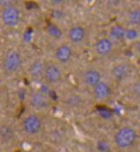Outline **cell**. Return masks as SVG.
I'll return each mask as SVG.
<instances>
[{"mask_svg": "<svg viewBox=\"0 0 140 152\" xmlns=\"http://www.w3.org/2000/svg\"><path fill=\"white\" fill-rule=\"evenodd\" d=\"M136 132L130 127H123L117 132L115 135V143L118 147L126 149L135 142Z\"/></svg>", "mask_w": 140, "mask_h": 152, "instance_id": "6da1fadb", "label": "cell"}, {"mask_svg": "<svg viewBox=\"0 0 140 152\" xmlns=\"http://www.w3.org/2000/svg\"><path fill=\"white\" fill-rule=\"evenodd\" d=\"M21 63H22V60H21V55L15 50H9L4 56L3 65H4V69L6 72L13 74L20 69Z\"/></svg>", "mask_w": 140, "mask_h": 152, "instance_id": "7a4b0ae2", "label": "cell"}, {"mask_svg": "<svg viewBox=\"0 0 140 152\" xmlns=\"http://www.w3.org/2000/svg\"><path fill=\"white\" fill-rule=\"evenodd\" d=\"M2 20L5 25L9 27H14L20 21V11L15 6H8L4 8L2 12Z\"/></svg>", "mask_w": 140, "mask_h": 152, "instance_id": "3957f363", "label": "cell"}, {"mask_svg": "<svg viewBox=\"0 0 140 152\" xmlns=\"http://www.w3.org/2000/svg\"><path fill=\"white\" fill-rule=\"evenodd\" d=\"M23 129L28 134L34 135L40 131L42 123L39 117L34 115H28L23 121Z\"/></svg>", "mask_w": 140, "mask_h": 152, "instance_id": "277c9868", "label": "cell"}, {"mask_svg": "<svg viewBox=\"0 0 140 152\" xmlns=\"http://www.w3.org/2000/svg\"><path fill=\"white\" fill-rule=\"evenodd\" d=\"M44 74L46 80L50 83H56L60 80L62 77V71L60 68L54 64L48 65L44 70Z\"/></svg>", "mask_w": 140, "mask_h": 152, "instance_id": "5b68a950", "label": "cell"}, {"mask_svg": "<svg viewBox=\"0 0 140 152\" xmlns=\"http://www.w3.org/2000/svg\"><path fill=\"white\" fill-rule=\"evenodd\" d=\"M101 80V75L100 73L95 70V69H90L87 70L84 75V80L85 84L89 86H95L98 85Z\"/></svg>", "mask_w": 140, "mask_h": 152, "instance_id": "8992f818", "label": "cell"}, {"mask_svg": "<svg viewBox=\"0 0 140 152\" xmlns=\"http://www.w3.org/2000/svg\"><path fill=\"white\" fill-rule=\"evenodd\" d=\"M113 48L112 42L109 39H101L96 44V50L101 56L108 55Z\"/></svg>", "mask_w": 140, "mask_h": 152, "instance_id": "52a82bcc", "label": "cell"}, {"mask_svg": "<svg viewBox=\"0 0 140 152\" xmlns=\"http://www.w3.org/2000/svg\"><path fill=\"white\" fill-rule=\"evenodd\" d=\"M129 74V68L125 64H118L112 69L111 75L114 80L120 81L125 80Z\"/></svg>", "mask_w": 140, "mask_h": 152, "instance_id": "ba28073f", "label": "cell"}, {"mask_svg": "<svg viewBox=\"0 0 140 152\" xmlns=\"http://www.w3.org/2000/svg\"><path fill=\"white\" fill-rule=\"evenodd\" d=\"M110 87L104 82H99L94 86V96L98 99H105L110 95Z\"/></svg>", "mask_w": 140, "mask_h": 152, "instance_id": "9c48e42d", "label": "cell"}, {"mask_svg": "<svg viewBox=\"0 0 140 152\" xmlns=\"http://www.w3.org/2000/svg\"><path fill=\"white\" fill-rule=\"evenodd\" d=\"M31 104L35 109L41 110L48 106V101L44 94L40 92H36L31 97Z\"/></svg>", "mask_w": 140, "mask_h": 152, "instance_id": "30bf717a", "label": "cell"}, {"mask_svg": "<svg viewBox=\"0 0 140 152\" xmlns=\"http://www.w3.org/2000/svg\"><path fill=\"white\" fill-rule=\"evenodd\" d=\"M72 56V50L69 45H61L56 49V57L61 62H69Z\"/></svg>", "mask_w": 140, "mask_h": 152, "instance_id": "8fae6325", "label": "cell"}, {"mask_svg": "<svg viewBox=\"0 0 140 152\" xmlns=\"http://www.w3.org/2000/svg\"><path fill=\"white\" fill-rule=\"evenodd\" d=\"M85 30L81 27H74L70 29L69 36L70 40L74 43H80L85 38Z\"/></svg>", "mask_w": 140, "mask_h": 152, "instance_id": "7c38bea8", "label": "cell"}, {"mask_svg": "<svg viewBox=\"0 0 140 152\" xmlns=\"http://www.w3.org/2000/svg\"><path fill=\"white\" fill-rule=\"evenodd\" d=\"M14 130L9 125L0 126V139L4 142H9L14 138Z\"/></svg>", "mask_w": 140, "mask_h": 152, "instance_id": "4fadbf2b", "label": "cell"}, {"mask_svg": "<svg viewBox=\"0 0 140 152\" xmlns=\"http://www.w3.org/2000/svg\"><path fill=\"white\" fill-rule=\"evenodd\" d=\"M44 68L42 62L37 60L31 64L30 69H29V73L34 77H39L42 74H44Z\"/></svg>", "mask_w": 140, "mask_h": 152, "instance_id": "5bb4252c", "label": "cell"}, {"mask_svg": "<svg viewBox=\"0 0 140 152\" xmlns=\"http://www.w3.org/2000/svg\"><path fill=\"white\" fill-rule=\"evenodd\" d=\"M111 35L116 39H121L125 37V30L120 26H114L111 29Z\"/></svg>", "mask_w": 140, "mask_h": 152, "instance_id": "9a60e30c", "label": "cell"}, {"mask_svg": "<svg viewBox=\"0 0 140 152\" xmlns=\"http://www.w3.org/2000/svg\"><path fill=\"white\" fill-rule=\"evenodd\" d=\"M129 21L133 25H139L140 22V12L139 10H134L129 14Z\"/></svg>", "mask_w": 140, "mask_h": 152, "instance_id": "2e32d148", "label": "cell"}, {"mask_svg": "<svg viewBox=\"0 0 140 152\" xmlns=\"http://www.w3.org/2000/svg\"><path fill=\"white\" fill-rule=\"evenodd\" d=\"M125 37L130 40H133L138 37V32L134 29H128L125 31Z\"/></svg>", "mask_w": 140, "mask_h": 152, "instance_id": "e0dca14e", "label": "cell"}, {"mask_svg": "<svg viewBox=\"0 0 140 152\" xmlns=\"http://www.w3.org/2000/svg\"><path fill=\"white\" fill-rule=\"evenodd\" d=\"M48 31H49L50 34L56 37V38H59L61 36V32L58 28L53 26V25H50L49 28H48Z\"/></svg>", "mask_w": 140, "mask_h": 152, "instance_id": "ac0fdd59", "label": "cell"}, {"mask_svg": "<svg viewBox=\"0 0 140 152\" xmlns=\"http://www.w3.org/2000/svg\"><path fill=\"white\" fill-rule=\"evenodd\" d=\"M80 102V98L78 96H72L68 99V104L70 106H77Z\"/></svg>", "mask_w": 140, "mask_h": 152, "instance_id": "d6986e66", "label": "cell"}, {"mask_svg": "<svg viewBox=\"0 0 140 152\" xmlns=\"http://www.w3.org/2000/svg\"><path fill=\"white\" fill-rule=\"evenodd\" d=\"M98 150L102 152H108L109 151V145H108L106 142H104V141L99 142L98 144Z\"/></svg>", "mask_w": 140, "mask_h": 152, "instance_id": "ffe728a7", "label": "cell"}, {"mask_svg": "<svg viewBox=\"0 0 140 152\" xmlns=\"http://www.w3.org/2000/svg\"><path fill=\"white\" fill-rule=\"evenodd\" d=\"M99 113H100V115L103 116L104 118H109L111 116V113H110V111L109 110H107V109H99Z\"/></svg>", "mask_w": 140, "mask_h": 152, "instance_id": "44dd1931", "label": "cell"}]
</instances>
